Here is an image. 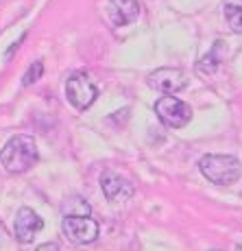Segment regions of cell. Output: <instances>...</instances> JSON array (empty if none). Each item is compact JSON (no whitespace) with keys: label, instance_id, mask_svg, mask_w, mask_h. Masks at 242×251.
Listing matches in <instances>:
<instances>
[{"label":"cell","instance_id":"cell-1","mask_svg":"<svg viewBox=\"0 0 242 251\" xmlns=\"http://www.w3.org/2000/svg\"><path fill=\"white\" fill-rule=\"evenodd\" d=\"M40 160V153H37V144L31 136H13L0 151V164L4 166L7 173H24L31 166H35Z\"/></svg>","mask_w":242,"mask_h":251},{"label":"cell","instance_id":"cell-2","mask_svg":"<svg viewBox=\"0 0 242 251\" xmlns=\"http://www.w3.org/2000/svg\"><path fill=\"white\" fill-rule=\"evenodd\" d=\"M198 168H201L203 177L216 186H231L242 175V166L234 155H216V153L203 155Z\"/></svg>","mask_w":242,"mask_h":251},{"label":"cell","instance_id":"cell-3","mask_svg":"<svg viewBox=\"0 0 242 251\" xmlns=\"http://www.w3.org/2000/svg\"><path fill=\"white\" fill-rule=\"evenodd\" d=\"M155 114H157V118L170 129L186 127L192 118L190 105L183 103V100H179L177 96H170V94L162 96V99L155 103Z\"/></svg>","mask_w":242,"mask_h":251},{"label":"cell","instance_id":"cell-4","mask_svg":"<svg viewBox=\"0 0 242 251\" xmlns=\"http://www.w3.org/2000/svg\"><path fill=\"white\" fill-rule=\"evenodd\" d=\"M61 231L70 243L74 245H90L98 238V223L90 216H64Z\"/></svg>","mask_w":242,"mask_h":251},{"label":"cell","instance_id":"cell-5","mask_svg":"<svg viewBox=\"0 0 242 251\" xmlns=\"http://www.w3.org/2000/svg\"><path fill=\"white\" fill-rule=\"evenodd\" d=\"M66 96L76 109H88L98 96V90L88 75H74L66 83Z\"/></svg>","mask_w":242,"mask_h":251},{"label":"cell","instance_id":"cell-6","mask_svg":"<svg viewBox=\"0 0 242 251\" xmlns=\"http://www.w3.org/2000/svg\"><path fill=\"white\" fill-rule=\"evenodd\" d=\"M148 85L157 92H164V94H175L188 85V75L179 68H159L151 72Z\"/></svg>","mask_w":242,"mask_h":251},{"label":"cell","instance_id":"cell-7","mask_svg":"<svg viewBox=\"0 0 242 251\" xmlns=\"http://www.w3.org/2000/svg\"><path fill=\"white\" fill-rule=\"evenodd\" d=\"M44 227V221L31 210V207H20L13 221V236L20 243H31L35 234Z\"/></svg>","mask_w":242,"mask_h":251},{"label":"cell","instance_id":"cell-8","mask_svg":"<svg viewBox=\"0 0 242 251\" xmlns=\"http://www.w3.org/2000/svg\"><path fill=\"white\" fill-rule=\"evenodd\" d=\"M100 188H103V195L109 201H124L133 195V183L124 177H120L114 171H105L100 177Z\"/></svg>","mask_w":242,"mask_h":251},{"label":"cell","instance_id":"cell-9","mask_svg":"<svg viewBox=\"0 0 242 251\" xmlns=\"http://www.w3.org/2000/svg\"><path fill=\"white\" fill-rule=\"evenodd\" d=\"M109 16L116 26H124L140 16V2L138 0H109Z\"/></svg>","mask_w":242,"mask_h":251},{"label":"cell","instance_id":"cell-10","mask_svg":"<svg viewBox=\"0 0 242 251\" xmlns=\"http://www.w3.org/2000/svg\"><path fill=\"white\" fill-rule=\"evenodd\" d=\"M222 57H225V44H222V42H216V44L212 46V50L196 64V72L203 76H212L220 68Z\"/></svg>","mask_w":242,"mask_h":251},{"label":"cell","instance_id":"cell-11","mask_svg":"<svg viewBox=\"0 0 242 251\" xmlns=\"http://www.w3.org/2000/svg\"><path fill=\"white\" fill-rule=\"evenodd\" d=\"M64 216H90V203L81 197H70L64 203Z\"/></svg>","mask_w":242,"mask_h":251},{"label":"cell","instance_id":"cell-12","mask_svg":"<svg viewBox=\"0 0 242 251\" xmlns=\"http://www.w3.org/2000/svg\"><path fill=\"white\" fill-rule=\"evenodd\" d=\"M225 18L236 33H242V4H227Z\"/></svg>","mask_w":242,"mask_h":251},{"label":"cell","instance_id":"cell-13","mask_svg":"<svg viewBox=\"0 0 242 251\" xmlns=\"http://www.w3.org/2000/svg\"><path fill=\"white\" fill-rule=\"evenodd\" d=\"M42 75H44V64L42 61H33V66H28V70H26V75L22 76V85H33V83H37V81L42 79Z\"/></svg>","mask_w":242,"mask_h":251},{"label":"cell","instance_id":"cell-14","mask_svg":"<svg viewBox=\"0 0 242 251\" xmlns=\"http://www.w3.org/2000/svg\"><path fill=\"white\" fill-rule=\"evenodd\" d=\"M35 251H59V247H57L55 243H44V245H40Z\"/></svg>","mask_w":242,"mask_h":251},{"label":"cell","instance_id":"cell-15","mask_svg":"<svg viewBox=\"0 0 242 251\" xmlns=\"http://www.w3.org/2000/svg\"><path fill=\"white\" fill-rule=\"evenodd\" d=\"M24 37H26V35H22V37H20V40H18V42H16V44H13L11 48H9V50H7V57H11V55H13V52H16V50H18V46H20V44H22V42H24Z\"/></svg>","mask_w":242,"mask_h":251}]
</instances>
